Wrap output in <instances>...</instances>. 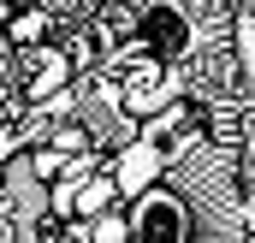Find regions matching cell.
<instances>
[{
    "mask_svg": "<svg viewBox=\"0 0 255 243\" xmlns=\"http://www.w3.org/2000/svg\"><path fill=\"white\" fill-rule=\"evenodd\" d=\"M6 36H12L18 48H36V42L48 36V12H42V6H30V12H12V24H6Z\"/></svg>",
    "mask_w": 255,
    "mask_h": 243,
    "instance_id": "7",
    "label": "cell"
},
{
    "mask_svg": "<svg viewBox=\"0 0 255 243\" xmlns=\"http://www.w3.org/2000/svg\"><path fill=\"white\" fill-rule=\"evenodd\" d=\"M190 136H196V107H166V113H154V124H148V148H154L160 160L178 154Z\"/></svg>",
    "mask_w": 255,
    "mask_h": 243,
    "instance_id": "4",
    "label": "cell"
},
{
    "mask_svg": "<svg viewBox=\"0 0 255 243\" xmlns=\"http://www.w3.org/2000/svg\"><path fill=\"white\" fill-rule=\"evenodd\" d=\"M89 238H95V243H119V238H125V226H119V220H101Z\"/></svg>",
    "mask_w": 255,
    "mask_h": 243,
    "instance_id": "10",
    "label": "cell"
},
{
    "mask_svg": "<svg viewBox=\"0 0 255 243\" xmlns=\"http://www.w3.org/2000/svg\"><path fill=\"white\" fill-rule=\"evenodd\" d=\"M113 196H119V184H113V172H107V178H89V184H83V190L71 196V208H77V214H101Z\"/></svg>",
    "mask_w": 255,
    "mask_h": 243,
    "instance_id": "8",
    "label": "cell"
},
{
    "mask_svg": "<svg viewBox=\"0 0 255 243\" xmlns=\"http://www.w3.org/2000/svg\"><path fill=\"white\" fill-rule=\"evenodd\" d=\"M250 160H255V130H250Z\"/></svg>",
    "mask_w": 255,
    "mask_h": 243,
    "instance_id": "12",
    "label": "cell"
},
{
    "mask_svg": "<svg viewBox=\"0 0 255 243\" xmlns=\"http://www.w3.org/2000/svg\"><path fill=\"white\" fill-rule=\"evenodd\" d=\"M65 71H71V60H65V54H54V48H42V54L30 60V101L54 95V89L65 83Z\"/></svg>",
    "mask_w": 255,
    "mask_h": 243,
    "instance_id": "5",
    "label": "cell"
},
{
    "mask_svg": "<svg viewBox=\"0 0 255 243\" xmlns=\"http://www.w3.org/2000/svg\"><path fill=\"white\" fill-rule=\"evenodd\" d=\"M136 24H142V42L154 48V60H166V54H178V48L190 42V30H184V12H178V6H148Z\"/></svg>",
    "mask_w": 255,
    "mask_h": 243,
    "instance_id": "3",
    "label": "cell"
},
{
    "mask_svg": "<svg viewBox=\"0 0 255 243\" xmlns=\"http://www.w3.org/2000/svg\"><path fill=\"white\" fill-rule=\"evenodd\" d=\"M54 243H83V238H77V232H65V238H54Z\"/></svg>",
    "mask_w": 255,
    "mask_h": 243,
    "instance_id": "11",
    "label": "cell"
},
{
    "mask_svg": "<svg viewBox=\"0 0 255 243\" xmlns=\"http://www.w3.org/2000/svg\"><path fill=\"white\" fill-rule=\"evenodd\" d=\"M190 232V220H184V208H178V196H142V208H136V220H130V243H184Z\"/></svg>",
    "mask_w": 255,
    "mask_h": 243,
    "instance_id": "2",
    "label": "cell"
},
{
    "mask_svg": "<svg viewBox=\"0 0 255 243\" xmlns=\"http://www.w3.org/2000/svg\"><path fill=\"white\" fill-rule=\"evenodd\" d=\"M142 36V24L130 18L125 6H107V18H101V42H136Z\"/></svg>",
    "mask_w": 255,
    "mask_h": 243,
    "instance_id": "9",
    "label": "cell"
},
{
    "mask_svg": "<svg viewBox=\"0 0 255 243\" xmlns=\"http://www.w3.org/2000/svg\"><path fill=\"white\" fill-rule=\"evenodd\" d=\"M154 172H160V154H154V148H148V142H142V148H130L125 160H119V190H142V184L154 178Z\"/></svg>",
    "mask_w": 255,
    "mask_h": 243,
    "instance_id": "6",
    "label": "cell"
},
{
    "mask_svg": "<svg viewBox=\"0 0 255 243\" xmlns=\"http://www.w3.org/2000/svg\"><path fill=\"white\" fill-rule=\"evenodd\" d=\"M119 101H125L130 113H166V101H172V71H166V60H130L125 83H119Z\"/></svg>",
    "mask_w": 255,
    "mask_h": 243,
    "instance_id": "1",
    "label": "cell"
}]
</instances>
